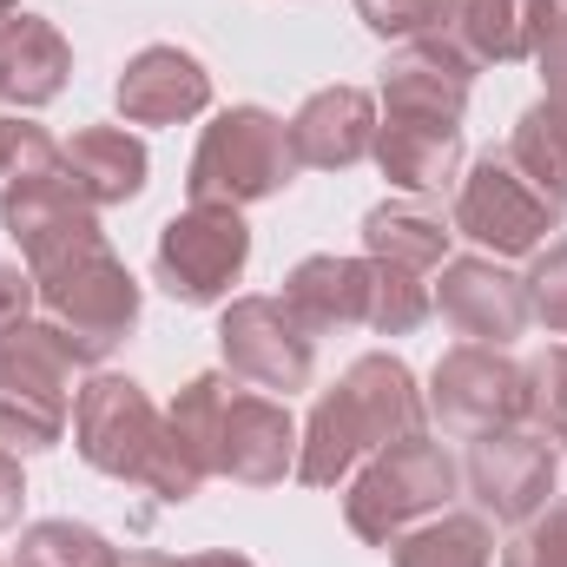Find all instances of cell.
Here are the masks:
<instances>
[{
    "label": "cell",
    "mask_w": 567,
    "mask_h": 567,
    "mask_svg": "<svg viewBox=\"0 0 567 567\" xmlns=\"http://www.w3.org/2000/svg\"><path fill=\"white\" fill-rule=\"evenodd\" d=\"M435 303H442V317H449L468 343H488V350L515 343V337L535 323L528 284L508 278V271H502V265H488V258H455V265L442 271Z\"/></svg>",
    "instance_id": "4fadbf2b"
},
{
    "label": "cell",
    "mask_w": 567,
    "mask_h": 567,
    "mask_svg": "<svg viewBox=\"0 0 567 567\" xmlns=\"http://www.w3.org/2000/svg\"><path fill=\"white\" fill-rule=\"evenodd\" d=\"M284 133H290V158H297V165L330 172V165H357V158L377 145V113H370V93H357V86H323V93L303 100V113H297Z\"/></svg>",
    "instance_id": "e0dca14e"
},
{
    "label": "cell",
    "mask_w": 567,
    "mask_h": 567,
    "mask_svg": "<svg viewBox=\"0 0 567 567\" xmlns=\"http://www.w3.org/2000/svg\"><path fill=\"white\" fill-rule=\"evenodd\" d=\"M442 245H449V225L435 212V198H390L363 218V258H383V265H403V271H435L442 265Z\"/></svg>",
    "instance_id": "44dd1931"
},
{
    "label": "cell",
    "mask_w": 567,
    "mask_h": 567,
    "mask_svg": "<svg viewBox=\"0 0 567 567\" xmlns=\"http://www.w3.org/2000/svg\"><path fill=\"white\" fill-rule=\"evenodd\" d=\"M73 350L53 323H20L0 337V449H53L73 423Z\"/></svg>",
    "instance_id": "5b68a950"
},
{
    "label": "cell",
    "mask_w": 567,
    "mask_h": 567,
    "mask_svg": "<svg viewBox=\"0 0 567 567\" xmlns=\"http://www.w3.org/2000/svg\"><path fill=\"white\" fill-rule=\"evenodd\" d=\"M192 567H251L245 555H192Z\"/></svg>",
    "instance_id": "836d02e7"
},
{
    "label": "cell",
    "mask_w": 567,
    "mask_h": 567,
    "mask_svg": "<svg viewBox=\"0 0 567 567\" xmlns=\"http://www.w3.org/2000/svg\"><path fill=\"white\" fill-rule=\"evenodd\" d=\"M7 13H13V0H0V20H7Z\"/></svg>",
    "instance_id": "e575fe53"
},
{
    "label": "cell",
    "mask_w": 567,
    "mask_h": 567,
    "mask_svg": "<svg viewBox=\"0 0 567 567\" xmlns=\"http://www.w3.org/2000/svg\"><path fill=\"white\" fill-rule=\"evenodd\" d=\"M218 343H225L231 377L265 390V396L303 390L310 370H317V337L284 297H238L225 310V323H218Z\"/></svg>",
    "instance_id": "30bf717a"
},
{
    "label": "cell",
    "mask_w": 567,
    "mask_h": 567,
    "mask_svg": "<svg viewBox=\"0 0 567 567\" xmlns=\"http://www.w3.org/2000/svg\"><path fill=\"white\" fill-rule=\"evenodd\" d=\"M284 303L310 323V337L323 330H350L377 317V258H303L290 284H284Z\"/></svg>",
    "instance_id": "2e32d148"
},
{
    "label": "cell",
    "mask_w": 567,
    "mask_h": 567,
    "mask_svg": "<svg viewBox=\"0 0 567 567\" xmlns=\"http://www.w3.org/2000/svg\"><path fill=\"white\" fill-rule=\"evenodd\" d=\"M528 178H542L548 192L567 198V80H548V100L522 113L515 140L502 145Z\"/></svg>",
    "instance_id": "7402d4cb"
},
{
    "label": "cell",
    "mask_w": 567,
    "mask_h": 567,
    "mask_svg": "<svg viewBox=\"0 0 567 567\" xmlns=\"http://www.w3.org/2000/svg\"><path fill=\"white\" fill-rule=\"evenodd\" d=\"M297 158H290V133L265 106H231L205 126L198 158H192V205H258L290 185Z\"/></svg>",
    "instance_id": "8992f818"
},
{
    "label": "cell",
    "mask_w": 567,
    "mask_h": 567,
    "mask_svg": "<svg viewBox=\"0 0 567 567\" xmlns=\"http://www.w3.org/2000/svg\"><path fill=\"white\" fill-rule=\"evenodd\" d=\"M13 567H120V555L80 522H40V528H27Z\"/></svg>",
    "instance_id": "484cf974"
},
{
    "label": "cell",
    "mask_w": 567,
    "mask_h": 567,
    "mask_svg": "<svg viewBox=\"0 0 567 567\" xmlns=\"http://www.w3.org/2000/svg\"><path fill=\"white\" fill-rule=\"evenodd\" d=\"M205 100H212V73L192 53H178V47H145L126 66V80H120V113L133 126L192 120V113H205Z\"/></svg>",
    "instance_id": "ac0fdd59"
},
{
    "label": "cell",
    "mask_w": 567,
    "mask_h": 567,
    "mask_svg": "<svg viewBox=\"0 0 567 567\" xmlns=\"http://www.w3.org/2000/svg\"><path fill=\"white\" fill-rule=\"evenodd\" d=\"M66 73H73V53L40 13H7L0 20V100L47 106L66 86Z\"/></svg>",
    "instance_id": "d6986e66"
},
{
    "label": "cell",
    "mask_w": 567,
    "mask_h": 567,
    "mask_svg": "<svg viewBox=\"0 0 567 567\" xmlns=\"http://www.w3.org/2000/svg\"><path fill=\"white\" fill-rule=\"evenodd\" d=\"M60 172H66V165H60V145L47 140L40 126L0 120V212H7L13 198L40 192V185H53Z\"/></svg>",
    "instance_id": "cb8c5ba5"
},
{
    "label": "cell",
    "mask_w": 567,
    "mask_h": 567,
    "mask_svg": "<svg viewBox=\"0 0 567 567\" xmlns=\"http://www.w3.org/2000/svg\"><path fill=\"white\" fill-rule=\"evenodd\" d=\"M561 218H567V198L548 192L542 178H528L502 145L482 152L475 172H468L462 192H455V231L475 238V245H488L495 258L535 251L548 231H561Z\"/></svg>",
    "instance_id": "52a82bcc"
},
{
    "label": "cell",
    "mask_w": 567,
    "mask_h": 567,
    "mask_svg": "<svg viewBox=\"0 0 567 567\" xmlns=\"http://www.w3.org/2000/svg\"><path fill=\"white\" fill-rule=\"evenodd\" d=\"M27 278L40 290L47 323L66 337V350H73L80 363H100V357L133 330V317H140V284L126 278V265L106 251V231L66 245L60 258L33 265Z\"/></svg>",
    "instance_id": "277c9868"
},
{
    "label": "cell",
    "mask_w": 567,
    "mask_h": 567,
    "mask_svg": "<svg viewBox=\"0 0 567 567\" xmlns=\"http://www.w3.org/2000/svg\"><path fill=\"white\" fill-rule=\"evenodd\" d=\"M528 303H535V317H542L548 330H561L567 337V245H555V251L535 265V278H528Z\"/></svg>",
    "instance_id": "f1b7e54d"
},
{
    "label": "cell",
    "mask_w": 567,
    "mask_h": 567,
    "mask_svg": "<svg viewBox=\"0 0 567 567\" xmlns=\"http://www.w3.org/2000/svg\"><path fill=\"white\" fill-rule=\"evenodd\" d=\"M502 567H567V502H555L535 522H522V535L502 555Z\"/></svg>",
    "instance_id": "83f0119b"
},
{
    "label": "cell",
    "mask_w": 567,
    "mask_h": 567,
    "mask_svg": "<svg viewBox=\"0 0 567 567\" xmlns=\"http://www.w3.org/2000/svg\"><path fill=\"white\" fill-rule=\"evenodd\" d=\"M120 567H192V561H172V555H126Z\"/></svg>",
    "instance_id": "d6a6232c"
},
{
    "label": "cell",
    "mask_w": 567,
    "mask_h": 567,
    "mask_svg": "<svg viewBox=\"0 0 567 567\" xmlns=\"http://www.w3.org/2000/svg\"><path fill=\"white\" fill-rule=\"evenodd\" d=\"M60 165H66V185L100 212V205H120L145 185V145L126 126H93L73 145H60Z\"/></svg>",
    "instance_id": "ffe728a7"
},
{
    "label": "cell",
    "mask_w": 567,
    "mask_h": 567,
    "mask_svg": "<svg viewBox=\"0 0 567 567\" xmlns=\"http://www.w3.org/2000/svg\"><path fill=\"white\" fill-rule=\"evenodd\" d=\"M535 60L548 66V80H567V0L542 7V40H535Z\"/></svg>",
    "instance_id": "f546056e"
},
{
    "label": "cell",
    "mask_w": 567,
    "mask_h": 567,
    "mask_svg": "<svg viewBox=\"0 0 567 567\" xmlns=\"http://www.w3.org/2000/svg\"><path fill=\"white\" fill-rule=\"evenodd\" d=\"M468 488L495 522H535L555 495V442L542 435H482L468 455Z\"/></svg>",
    "instance_id": "7c38bea8"
},
{
    "label": "cell",
    "mask_w": 567,
    "mask_h": 567,
    "mask_svg": "<svg viewBox=\"0 0 567 567\" xmlns=\"http://www.w3.org/2000/svg\"><path fill=\"white\" fill-rule=\"evenodd\" d=\"M449 495H455V462L442 455V442L403 435V442L377 449V462L357 475L350 528L363 542H396V535H410V522L435 515Z\"/></svg>",
    "instance_id": "ba28073f"
},
{
    "label": "cell",
    "mask_w": 567,
    "mask_h": 567,
    "mask_svg": "<svg viewBox=\"0 0 567 567\" xmlns=\"http://www.w3.org/2000/svg\"><path fill=\"white\" fill-rule=\"evenodd\" d=\"M73 442H80V455L100 475H126V482L152 488L158 502H185L205 482L185 462V449L172 442L165 416L152 410V396L133 377H93L80 390V403H73Z\"/></svg>",
    "instance_id": "3957f363"
},
{
    "label": "cell",
    "mask_w": 567,
    "mask_h": 567,
    "mask_svg": "<svg viewBox=\"0 0 567 567\" xmlns=\"http://www.w3.org/2000/svg\"><path fill=\"white\" fill-rule=\"evenodd\" d=\"M542 7H548V0H442L435 40L455 47L468 66H488V60H535Z\"/></svg>",
    "instance_id": "9a60e30c"
},
{
    "label": "cell",
    "mask_w": 567,
    "mask_h": 567,
    "mask_svg": "<svg viewBox=\"0 0 567 567\" xmlns=\"http://www.w3.org/2000/svg\"><path fill=\"white\" fill-rule=\"evenodd\" d=\"M33 297H40V290H33V278H27L20 265H0V337L27 323V310H33Z\"/></svg>",
    "instance_id": "4dcf8cb0"
},
{
    "label": "cell",
    "mask_w": 567,
    "mask_h": 567,
    "mask_svg": "<svg viewBox=\"0 0 567 567\" xmlns=\"http://www.w3.org/2000/svg\"><path fill=\"white\" fill-rule=\"evenodd\" d=\"M522 423H528V435H542L555 449L567 442V343L542 350L522 370Z\"/></svg>",
    "instance_id": "d4e9b609"
},
{
    "label": "cell",
    "mask_w": 567,
    "mask_h": 567,
    "mask_svg": "<svg viewBox=\"0 0 567 567\" xmlns=\"http://www.w3.org/2000/svg\"><path fill=\"white\" fill-rule=\"evenodd\" d=\"M416 429H423V403H416L410 370L396 357H357L343 370V383L317 396L310 429L297 435V482L337 488L363 455H377Z\"/></svg>",
    "instance_id": "7a4b0ae2"
},
{
    "label": "cell",
    "mask_w": 567,
    "mask_h": 567,
    "mask_svg": "<svg viewBox=\"0 0 567 567\" xmlns=\"http://www.w3.org/2000/svg\"><path fill=\"white\" fill-rule=\"evenodd\" d=\"M429 403H435V423L449 435L482 442V435H495L502 423L522 416V370L488 343H462L435 363V396Z\"/></svg>",
    "instance_id": "8fae6325"
},
{
    "label": "cell",
    "mask_w": 567,
    "mask_h": 567,
    "mask_svg": "<svg viewBox=\"0 0 567 567\" xmlns=\"http://www.w3.org/2000/svg\"><path fill=\"white\" fill-rule=\"evenodd\" d=\"M251 258V231L231 205H192L185 218L165 225L152 251V278L178 303H218Z\"/></svg>",
    "instance_id": "9c48e42d"
},
{
    "label": "cell",
    "mask_w": 567,
    "mask_h": 567,
    "mask_svg": "<svg viewBox=\"0 0 567 567\" xmlns=\"http://www.w3.org/2000/svg\"><path fill=\"white\" fill-rule=\"evenodd\" d=\"M357 13H363V27L370 33H383V40H429L435 27H442V0H357Z\"/></svg>",
    "instance_id": "4316f807"
},
{
    "label": "cell",
    "mask_w": 567,
    "mask_h": 567,
    "mask_svg": "<svg viewBox=\"0 0 567 567\" xmlns=\"http://www.w3.org/2000/svg\"><path fill=\"white\" fill-rule=\"evenodd\" d=\"M377 165L396 192L410 198H442L462 165V120H429V113H390L377 133Z\"/></svg>",
    "instance_id": "5bb4252c"
},
{
    "label": "cell",
    "mask_w": 567,
    "mask_h": 567,
    "mask_svg": "<svg viewBox=\"0 0 567 567\" xmlns=\"http://www.w3.org/2000/svg\"><path fill=\"white\" fill-rule=\"evenodd\" d=\"M396 567H495V542L482 515H442L416 535H396Z\"/></svg>",
    "instance_id": "603a6c76"
},
{
    "label": "cell",
    "mask_w": 567,
    "mask_h": 567,
    "mask_svg": "<svg viewBox=\"0 0 567 567\" xmlns=\"http://www.w3.org/2000/svg\"><path fill=\"white\" fill-rule=\"evenodd\" d=\"M165 429L198 475H231L245 488H271L297 468L290 410L251 383H231V377L185 383V396L165 410Z\"/></svg>",
    "instance_id": "6da1fadb"
},
{
    "label": "cell",
    "mask_w": 567,
    "mask_h": 567,
    "mask_svg": "<svg viewBox=\"0 0 567 567\" xmlns=\"http://www.w3.org/2000/svg\"><path fill=\"white\" fill-rule=\"evenodd\" d=\"M20 462H13V449H0V528H13V515H20Z\"/></svg>",
    "instance_id": "1f68e13d"
}]
</instances>
